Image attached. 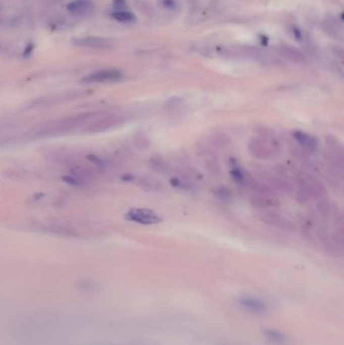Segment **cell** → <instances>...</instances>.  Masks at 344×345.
Listing matches in <instances>:
<instances>
[{"label": "cell", "instance_id": "cell-3", "mask_svg": "<svg viewBox=\"0 0 344 345\" xmlns=\"http://www.w3.org/2000/svg\"><path fill=\"white\" fill-rule=\"evenodd\" d=\"M325 151L329 161L338 169L343 168V149L339 140L333 136H327L325 139Z\"/></svg>", "mask_w": 344, "mask_h": 345}, {"label": "cell", "instance_id": "cell-18", "mask_svg": "<svg viewBox=\"0 0 344 345\" xmlns=\"http://www.w3.org/2000/svg\"><path fill=\"white\" fill-rule=\"evenodd\" d=\"M33 50V44H29V45H27L26 46V48H25V51H24V56L26 55H29L30 53H31V51Z\"/></svg>", "mask_w": 344, "mask_h": 345}, {"label": "cell", "instance_id": "cell-2", "mask_svg": "<svg viewBox=\"0 0 344 345\" xmlns=\"http://www.w3.org/2000/svg\"><path fill=\"white\" fill-rule=\"evenodd\" d=\"M125 218L129 221L143 225L157 224L162 220L155 211L145 208H132L126 213Z\"/></svg>", "mask_w": 344, "mask_h": 345}, {"label": "cell", "instance_id": "cell-1", "mask_svg": "<svg viewBox=\"0 0 344 345\" xmlns=\"http://www.w3.org/2000/svg\"><path fill=\"white\" fill-rule=\"evenodd\" d=\"M248 147L251 155L257 159H270L279 151V146L276 144L275 140L263 137L252 139Z\"/></svg>", "mask_w": 344, "mask_h": 345}, {"label": "cell", "instance_id": "cell-15", "mask_svg": "<svg viewBox=\"0 0 344 345\" xmlns=\"http://www.w3.org/2000/svg\"><path fill=\"white\" fill-rule=\"evenodd\" d=\"M219 191H220V193H218V196L220 198L226 199V198H230L231 197V193L226 188H221V189H219Z\"/></svg>", "mask_w": 344, "mask_h": 345}, {"label": "cell", "instance_id": "cell-5", "mask_svg": "<svg viewBox=\"0 0 344 345\" xmlns=\"http://www.w3.org/2000/svg\"><path fill=\"white\" fill-rule=\"evenodd\" d=\"M261 220L274 227L284 230H295L296 224L285 215L275 211H264L260 216Z\"/></svg>", "mask_w": 344, "mask_h": 345}, {"label": "cell", "instance_id": "cell-4", "mask_svg": "<svg viewBox=\"0 0 344 345\" xmlns=\"http://www.w3.org/2000/svg\"><path fill=\"white\" fill-rule=\"evenodd\" d=\"M123 77L121 71L117 69H102L95 71L85 78H83L84 83H109L117 82Z\"/></svg>", "mask_w": 344, "mask_h": 345}, {"label": "cell", "instance_id": "cell-11", "mask_svg": "<svg viewBox=\"0 0 344 345\" xmlns=\"http://www.w3.org/2000/svg\"><path fill=\"white\" fill-rule=\"evenodd\" d=\"M241 305H242V307H244L248 310L253 311V312L259 313V312L265 311V305L261 301L253 299V298H244L241 301Z\"/></svg>", "mask_w": 344, "mask_h": 345}, {"label": "cell", "instance_id": "cell-7", "mask_svg": "<svg viewBox=\"0 0 344 345\" xmlns=\"http://www.w3.org/2000/svg\"><path fill=\"white\" fill-rule=\"evenodd\" d=\"M73 44L77 46H86L91 48H100V50H108L114 46V42L105 37L100 36H85L79 38H73Z\"/></svg>", "mask_w": 344, "mask_h": 345}, {"label": "cell", "instance_id": "cell-6", "mask_svg": "<svg viewBox=\"0 0 344 345\" xmlns=\"http://www.w3.org/2000/svg\"><path fill=\"white\" fill-rule=\"evenodd\" d=\"M299 183H300L301 190L309 196L322 197L326 193V190L323 184L313 176L304 174L300 177Z\"/></svg>", "mask_w": 344, "mask_h": 345}, {"label": "cell", "instance_id": "cell-12", "mask_svg": "<svg viewBox=\"0 0 344 345\" xmlns=\"http://www.w3.org/2000/svg\"><path fill=\"white\" fill-rule=\"evenodd\" d=\"M112 17L119 22H134L136 20L135 15L129 11H115L112 13Z\"/></svg>", "mask_w": 344, "mask_h": 345}, {"label": "cell", "instance_id": "cell-8", "mask_svg": "<svg viewBox=\"0 0 344 345\" xmlns=\"http://www.w3.org/2000/svg\"><path fill=\"white\" fill-rule=\"evenodd\" d=\"M68 11L76 16L91 14L94 10V3L91 0H75L67 5Z\"/></svg>", "mask_w": 344, "mask_h": 345}, {"label": "cell", "instance_id": "cell-17", "mask_svg": "<svg viewBox=\"0 0 344 345\" xmlns=\"http://www.w3.org/2000/svg\"><path fill=\"white\" fill-rule=\"evenodd\" d=\"M294 35H295L296 39L301 40V38H302V33H301V30H300L299 28H297V27L294 28Z\"/></svg>", "mask_w": 344, "mask_h": 345}, {"label": "cell", "instance_id": "cell-14", "mask_svg": "<svg viewBox=\"0 0 344 345\" xmlns=\"http://www.w3.org/2000/svg\"><path fill=\"white\" fill-rule=\"evenodd\" d=\"M113 7L116 9V11H124L127 8V4L125 0H114Z\"/></svg>", "mask_w": 344, "mask_h": 345}, {"label": "cell", "instance_id": "cell-16", "mask_svg": "<svg viewBox=\"0 0 344 345\" xmlns=\"http://www.w3.org/2000/svg\"><path fill=\"white\" fill-rule=\"evenodd\" d=\"M163 4H164V6L167 7L168 9H175L176 6H177L175 0H164V1H163Z\"/></svg>", "mask_w": 344, "mask_h": 345}, {"label": "cell", "instance_id": "cell-10", "mask_svg": "<svg viewBox=\"0 0 344 345\" xmlns=\"http://www.w3.org/2000/svg\"><path fill=\"white\" fill-rule=\"evenodd\" d=\"M279 54L285 59L294 62V63H303L305 62L304 55L297 48L290 45H281L278 47Z\"/></svg>", "mask_w": 344, "mask_h": 345}, {"label": "cell", "instance_id": "cell-9", "mask_svg": "<svg viewBox=\"0 0 344 345\" xmlns=\"http://www.w3.org/2000/svg\"><path fill=\"white\" fill-rule=\"evenodd\" d=\"M293 137L294 139L300 144L302 145L303 147H305L306 150H310V151H315L318 146V141L317 139L304 132V131H301V130H296L293 132Z\"/></svg>", "mask_w": 344, "mask_h": 345}, {"label": "cell", "instance_id": "cell-13", "mask_svg": "<svg viewBox=\"0 0 344 345\" xmlns=\"http://www.w3.org/2000/svg\"><path fill=\"white\" fill-rule=\"evenodd\" d=\"M317 209L320 212L321 215L323 216H328L329 212H330V208H329V203L325 200H321L318 205H317Z\"/></svg>", "mask_w": 344, "mask_h": 345}]
</instances>
